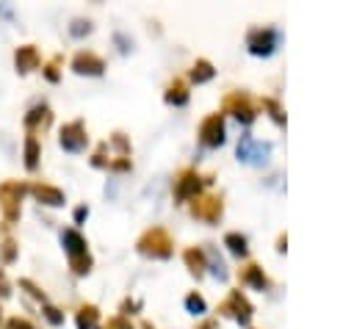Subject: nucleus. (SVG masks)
<instances>
[{"instance_id":"1","label":"nucleus","mask_w":354,"mask_h":329,"mask_svg":"<svg viewBox=\"0 0 354 329\" xmlns=\"http://www.w3.org/2000/svg\"><path fill=\"white\" fill-rule=\"evenodd\" d=\"M61 246H64L69 271H72L75 276H86V274L94 268V257H91V252H88V241L83 238V232H80L77 227L61 229Z\"/></svg>"},{"instance_id":"2","label":"nucleus","mask_w":354,"mask_h":329,"mask_svg":"<svg viewBox=\"0 0 354 329\" xmlns=\"http://www.w3.org/2000/svg\"><path fill=\"white\" fill-rule=\"evenodd\" d=\"M136 252L149 257V260H169L174 254V241H171L166 227H149L138 235Z\"/></svg>"},{"instance_id":"3","label":"nucleus","mask_w":354,"mask_h":329,"mask_svg":"<svg viewBox=\"0 0 354 329\" xmlns=\"http://www.w3.org/2000/svg\"><path fill=\"white\" fill-rule=\"evenodd\" d=\"M213 182V174H199L196 169H180L174 174V182H171V196H174V205H188L191 199H196L202 194L205 185Z\"/></svg>"},{"instance_id":"4","label":"nucleus","mask_w":354,"mask_h":329,"mask_svg":"<svg viewBox=\"0 0 354 329\" xmlns=\"http://www.w3.org/2000/svg\"><path fill=\"white\" fill-rule=\"evenodd\" d=\"M246 50L249 55L254 58H271L279 44H282V33L274 28V25H257V28H249L246 30Z\"/></svg>"},{"instance_id":"5","label":"nucleus","mask_w":354,"mask_h":329,"mask_svg":"<svg viewBox=\"0 0 354 329\" xmlns=\"http://www.w3.org/2000/svg\"><path fill=\"white\" fill-rule=\"evenodd\" d=\"M25 194H28V182L25 180H3L0 182V213H3V221L8 227L19 221Z\"/></svg>"},{"instance_id":"6","label":"nucleus","mask_w":354,"mask_h":329,"mask_svg":"<svg viewBox=\"0 0 354 329\" xmlns=\"http://www.w3.org/2000/svg\"><path fill=\"white\" fill-rule=\"evenodd\" d=\"M221 113H230V116L238 119L243 127H249V124H254V119H257V105H254V100H252L249 91L235 88V91L224 94V100H221Z\"/></svg>"},{"instance_id":"7","label":"nucleus","mask_w":354,"mask_h":329,"mask_svg":"<svg viewBox=\"0 0 354 329\" xmlns=\"http://www.w3.org/2000/svg\"><path fill=\"white\" fill-rule=\"evenodd\" d=\"M188 216L205 224H218L224 216V196L221 194H199L196 199L188 202Z\"/></svg>"},{"instance_id":"8","label":"nucleus","mask_w":354,"mask_h":329,"mask_svg":"<svg viewBox=\"0 0 354 329\" xmlns=\"http://www.w3.org/2000/svg\"><path fill=\"white\" fill-rule=\"evenodd\" d=\"M216 312L218 315H224V318H232L235 323H241V326H249L252 323V318H254V304L235 288V290H230L227 293V299L216 307Z\"/></svg>"},{"instance_id":"9","label":"nucleus","mask_w":354,"mask_h":329,"mask_svg":"<svg viewBox=\"0 0 354 329\" xmlns=\"http://www.w3.org/2000/svg\"><path fill=\"white\" fill-rule=\"evenodd\" d=\"M196 138L205 149H218L224 141H227V124H224V113H207L202 122H199V130H196Z\"/></svg>"},{"instance_id":"10","label":"nucleus","mask_w":354,"mask_h":329,"mask_svg":"<svg viewBox=\"0 0 354 329\" xmlns=\"http://www.w3.org/2000/svg\"><path fill=\"white\" fill-rule=\"evenodd\" d=\"M235 155L241 163H249V166H263L266 158L271 155V144L268 141H257L252 133H243L238 147H235Z\"/></svg>"},{"instance_id":"11","label":"nucleus","mask_w":354,"mask_h":329,"mask_svg":"<svg viewBox=\"0 0 354 329\" xmlns=\"http://www.w3.org/2000/svg\"><path fill=\"white\" fill-rule=\"evenodd\" d=\"M58 144L64 152H83L88 147V133H86V122L83 119H72L66 124H61L58 130Z\"/></svg>"},{"instance_id":"12","label":"nucleus","mask_w":354,"mask_h":329,"mask_svg":"<svg viewBox=\"0 0 354 329\" xmlns=\"http://www.w3.org/2000/svg\"><path fill=\"white\" fill-rule=\"evenodd\" d=\"M72 72L86 75V77H100L105 72V58L97 55L94 50H77L72 55Z\"/></svg>"},{"instance_id":"13","label":"nucleus","mask_w":354,"mask_h":329,"mask_svg":"<svg viewBox=\"0 0 354 329\" xmlns=\"http://www.w3.org/2000/svg\"><path fill=\"white\" fill-rule=\"evenodd\" d=\"M238 279H241V285H246V288H252V290H260V293H266V290L274 288V282L268 279V274L263 271L260 263H246V265H241V268H238Z\"/></svg>"},{"instance_id":"14","label":"nucleus","mask_w":354,"mask_h":329,"mask_svg":"<svg viewBox=\"0 0 354 329\" xmlns=\"http://www.w3.org/2000/svg\"><path fill=\"white\" fill-rule=\"evenodd\" d=\"M22 124H25V130H28L30 135L44 133V130L53 124V111H50V105H47V102H36V105L22 116Z\"/></svg>"},{"instance_id":"15","label":"nucleus","mask_w":354,"mask_h":329,"mask_svg":"<svg viewBox=\"0 0 354 329\" xmlns=\"http://www.w3.org/2000/svg\"><path fill=\"white\" fill-rule=\"evenodd\" d=\"M28 194L44 207H61L66 202V194L58 185H50V182H28Z\"/></svg>"},{"instance_id":"16","label":"nucleus","mask_w":354,"mask_h":329,"mask_svg":"<svg viewBox=\"0 0 354 329\" xmlns=\"http://www.w3.org/2000/svg\"><path fill=\"white\" fill-rule=\"evenodd\" d=\"M39 66H41V55H39V50L33 44H19L14 50V69H17V75H30Z\"/></svg>"},{"instance_id":"17","label":"nucleus","mask_w":354,"mask_h":329,"mask_svg":"<svg viewBox=\"0 0 354 329\" xmlns=\"http://www.w3.org/2000/svg\"><path fill=\"white\" fill-rule=\"evenodd\" d=\"M183 263L188 268V274L194 279H202L207 274V254H205V246H185L183 249Z\"/></svg>"},{"instance_id":"18","label":"nucleus","mask_w":354,"mask_h":329,"mask_svg":"<svg viewBox=\"0 0 354 329\" xmlns=\"http://www.w3.org/2000/svg\"><path fill=\"white\" fill-rule=\"evenodd\" d=\"M191 100V91H188V83L183 77H171L166 83V91H163V102L166 105H174V108H185Z\"/></svg>"},{"instance_id":"19","label":"nucleus","mask_w":354,"mask_h":329,"mask_svg":"<svg viewBox=\"0 0 354 329\" xmlns=\"http://www.w3.org/2000/svg\"><path fill=\"white\" fill-rule=\"evenodd\" d=\"M39 158H41V141L39 135H30L25 133V144H22V163L28 171H36L39 169Z\"/></svg>"},{"instance_id":"20","label":"nucleus","mask_w":354,"mask_h":329,"mask_svg":"<svg viewBox=\"0 0 354 329\" xmlns=\"http://www.w3.org/2000/svg\"><path fill=\"white\" fill-rule=\"evenodd\" d=\"M213 77H216V69H213V64H210L207 58H196V61L191 64V69H188V80L196 83V86L210 83Z\"/></svg>"},{"instance_id":"21","label":"nucleus","mask_w":354,"mask_h":329,"mask_svg":"<svg viewBox=\"0 0 354 329\" xmlns=\"http://www.w3.org/2000/svg\"><path fill=\"white\" fill-rule=\"evenodd\" d=\"M75 323H77V329H97L100 307L97 304H80L77 312H75Z\"/></svg>"},{"instance_id":"22","label":"nucleus","mask_w":354,"mask_h":329,"mask_svg":"<svg viewBox=\"0 0 354 329\" xmlns=\"http://www.w3.org/2000/svg\"><path fill=\"white\" fill-rule=\"evenodd\" d=\"M224 246H227V252H230L232 257H238V260L249 257V241H246V235H241V232H227V235H224Z\"/></svg>"},{"instance_id":"23","label":"nucleus","mask_w":354,"mask_h":329,"mask_svg":"<svg viewBox=\"0 0 354 329\" xmlns=\"http://www.w3.org/2000/svg\"><path fill=\"white\" fill-rule=\"evenodd\" d=\"M260 108L274 119V124H277V127H285V124H288L285 108L279 105V100H277V97H263V100H260Z\"/></svg>"},{"instance_id":"24","label":"nucleus","mask_w":354,"mask_h":329,"mask_svg":"<svg viewBox=\"0 0 354 329\" xmlns=\"http://www.w3.org/2000/svg\"><path fill=\"white\" fill-rule=\"evenodd\" d=\"M205 254H207V268H210V274L216 276V279H227L230 276V271H227V265H224V260L218 257V252L210 246V243H205Z\"/></svg>"},{"instance_id":"25","label":"nucleus","mask_w":354,"mask_h":329,"mask_svg":"<svg viewBox=\"0 0 354 329\" xmlns=\"http://www.w3.org/2000/svg\"><path fill=\"white\" fill-rule=\"evenodd\" d=\"M17 257H19V243H17V238L3 235V241H0V265H11V263H17Z\"/></svg>"},{"instance_id":"26","label":"nucleus","mask_w":354,"mask_h":329,"mask_svg":"<svg viewBox=\"0 0 354 329\" xmlns=\"http://www.w3.org/2000/svg\"><path fill=\"white\" fill-rule=\"evenodd\" d=\"M183 304H185V310H188L191 315H205V312H207V301H205L202 293H196V290H191Z\"/></svg>"},{"instance_id":"27","label":"nucleus","mask_w":354,"mask_h":329,"mask_svg":"<svg viewBox=\"0 0 354 329\" xmlns=\"http://www.w3.org/2000/svg\"><path fill=\"white\" fill-rule=\"evenodd\" d=\"M94 30V25H91V19H86V17H75L72 22H69V36L72 39H83V36H88Z\"/></svg>"},{"instance_id":"28","label":"nucleus","mask_w":354,"mask_h":329,"mask_svg":"<svg viewBox=\"0 0 354 329\" xmlns=\"http://www.w3.org/2000/svg\"><path fill=\"white\" fill-rule=\"evenodd\" d=\"M88 163H91L94 169H108V166H111V158H108V141H102V144H97V149L91 152V158H88Z\"/></svg>"},{"instance_id":"29","label":"nucleus","mask_w":354,"mask_h":329,"mask_svg":"<svg viewBox=\"0 0 354 329\" xmlns=\"http://www.w3.org/2000/svg\"><path fill=\"white\" fill-rule=\"evenodd\" d=\"M19 290H25L30 299H36V301H41V304L47 301V293H44L33 279H28V276H22V279H19Z\"/></svg>"},{"instance_id":"30","label":"nucleus","mask_w":354,"mask_h":329,"mask_svg":"<svg viewBox=\"0 0 354 329\" xmlns=\"http://www.w3.org/2000/svg\"><path fill=\"white\" fill-rule=\"evenodd\" d=\"M58 64H61V55H55L53 61L41 64V75H44L47 83H58V80H61V69H58Z\"/></svg>"},{"instance_id":"31","label":"nucleus","mask_w":354,"mask_h":329,"mask_svg":"<svg viewBox=\"0 0 354 329\" xmlns=\"http://www.w3.org/2000/svg\"><path fill=\"white\" fill-rule=\"evenodd\" d=\"M111 144L116 147V158H130V138L122 133V130H116V133H111Z\"/></svg>"},{"instance_id":"32","label":"nucleus","mask_w":354,"mask_h":329,"mask_svg":"<svg viewBox=\"0 0 354 329\" xmlns=\"http://www.w3.org/2000/svg\"><path fill=\"white\" fill-rule=\"evenodd\" d=\"M41 315L47 318V323H50V326H64V312H61L55 304L44 301V304H41Z\"/></svg>"},{"instance_id":"33","label":"nucleus","mask_w":354,"mask_h":329,"mask_svg":"<svg viewBox=\"0 0 354 329\" xmlns=\"http://www.w3.org/2000/svg\"><path fill=\"white\" fill-rule=\"evenodd\" d=\"M138 310H141V301H138V299H130V296L122 299V304H119V315H122V318H130V315H136Z\"/></svg>"},{"instance_id":"34","label":"nucleus","mask_w":354,"mask_h":329,"mask_svg":"<svg viewBox=\"0 0 354 329\" xmlns=\"http://www.w3.org/2000/svg\"><path fill=\"white\" fill-rule=\"evenodd\" d=\"M3 329H36V326H33L28 318H22V315H11Z\"/></svg>"},{"instance_id":"35","label":"nucleus","mask_w":354,"mask_h":329,"mask_svg":"<svg viewBox=\"0 0 354 329\" xmlns=\"http://www.w3.org/2000/svg\"><path fill=\"white\" fill-rule=\"evenodd\" d=\"M105 329H136V326L130 323V318H122V315H113V318H108V323H105Z\"/></svg>"},{"instance_id":"36","label":"nucleus","mask_w":354,"mask_h":329,"mask_svg":"<svg viewBox=\"0 0 354 329\" xmlns=\"http://www.w3.org/2000/svg\"><path fill=\"white\" fill-rule=\"evenodd\" d=\"M111 171H130L133 169V160L130 158H111Z\"/></svg>"},{"instance_id":"37","label":"nucleus","mask_w":354,"mask_h":329,"mask_svg":"<svg viewBox=\"0 0 354 329\" xmlns=\"http://www.w3.org/2000/svg\"><path fill=\"white\" fill-rule=\"evenodd\" d=\"M86 218H88V205H77L75 213H72V221H75V224H83Z\"/></svg>"},{"instance_id":"38","label":"nucleus","mask_w":354,"mask_h":329,"mask_svg":"<svg viewBox=\"0 0 354 329\" xmlns=\"http://www.w3.org/2000/svg\"><path fill=\"white\" fill-rule=\"evenodd\" d=\"M113 41L119 44V50H122V53H127V50L133 47V39H124L122 33H116V36H113Z\"/></svg>"},{"instance_id":"39","label":"nucleus","mask_w":354,"mask_h":329,"mask_svg":"<svg viewBox=\"0 0 354 329\" xmlns=\"http://www.w3.org/2000/svg\"><path fill=\"white\" fill-rule=\"evenodd\" d=\"M8 296H11V285H8L6 274L0 271V299H8Z\"/></svg>"},{"instance_id":"40","label":"nucleus","mask_w":354,"mask_h":329,"mask_svg":"<svg viewBox=\"0 0 354 329\" xmlns=\"http://www.w3.org/2000/svg\"><path fill=\"white\" fill-rule=\"evenodd\" d=\"M285 249H288V235L282 232V235L277 238V252H279V254H285Z\"/></svg>"},{"instance_id":"41","label":"nucleus","mask_w":354,"mask_h":329,"mask_svg":"<svg viewBox=\"0 0 354 329\" xmlns=\"http://www.w3.org/2000/svg\"><path fill=\"white\" fill-rule=\"evenodd\" d=\"M196 329H218V321H216V318H205Z\"/></svg>"},{"instance_id":"42","label":"nucleus","mask_w":354,"mask_h":329,"mask_svg":"<svg viewBox=\"0 0 354 329\" xmlns=\"http://www.w3.org/2000/svg\"><path fill=\"white\" fill-rule=\"evenodd\" d=\"M138 329H155V323H149V321H141V326Z\"/></svg>"},{"instance_id":"43","label":"nucleus","mask_w":354,"mask_h":329,"mask_svg":"<svg viewBox=\"0 0 354 329\" xmlns=\"http://www.w3.org/2000/svg\"><path fill=\"white\" fill-rule=\"evenodd\" d=\"M0 321H3V310H0Z\"/></svg>"},{"instance_id":"44","label":"nucleus","mask_w":354,"mask_h":329,"mask_svg":"<svg viewBox=\"0 0 354 329\" xmlns=\"http://www.w3.org/2000/svg\"><path fill=\"white\" fill-rule=\"evenodd\" d=\"M97 329H100V326H97Z\"/></svg>"}]
</instances>
